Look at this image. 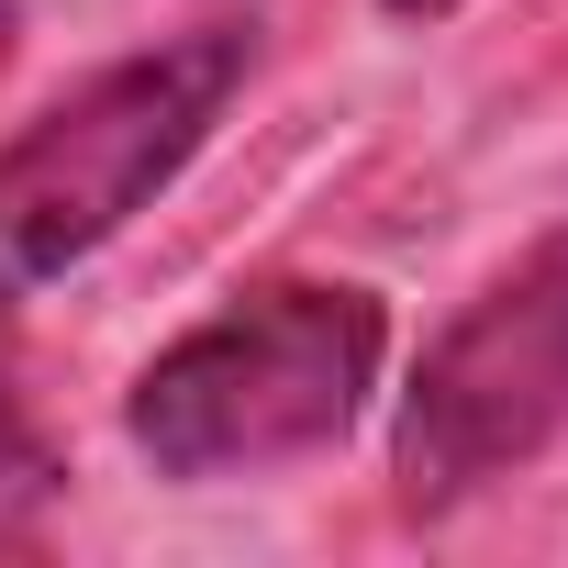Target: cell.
Listing matches in <instances>:
<instances>
[{
    "mask_svg": "<svg viewBox=\"0 0 568 568\" xmlns=\"http://www.w3.org/2000/svg\"><path fill=\"white\" fill-rule=\"evenodd\" d=\"M379 346H390V313L368 291L291 278V291H256L190 324L179 346H156V368L123 402V435L156 479H256V468L324 457L368 413Z\"/></svg>",
    "mask_w": 568,
    "mask_h": 568,
    "instance_id": "obj_1",
    "label": "cell"
},
{
    "mask_svg": "<svg viewBox=\"0 0 568 568\" xmlns=\"http://www.w3.org/2000/svg\"><path fill=\"white\" fill-rule=\"evenodd\" d=\"M256 68L245 23L179 34L156 57H123L101 79H79L57 112H34L0 145V302H23L34 278L101 256L223 123L234 79Z\"/></svg>",
    "mask_w": 568,
    "mask_h": 568,
    "instance_id": "obj_2",
    "label": "cell"
},
{
    "mask_svg": "<svg viewBox=\"0 0 568 568\" xmlns=\"http://www.w3.org/2000/svg\"><path fill=\"white\" fill-rule=\"evenodd\" d=\"M568 435V223L524 245L490 291L424 346L390 435L402 513H457L501 468L546 457Z\"/></svg>",
    "mask_w": 568,
    "mask_h": 568,
    "instance_id": "obj_3",
    "label": "cell"
},
{
    "mask_svg": "<svg viewBox=\"0 0 568 568\" xmlns=\"http://www.w3.org/2000/svg\"><path fill=\"white\" fill-rule=\"evenodd\" d=\"M57 479H68V468H57V446L34 435V413L12 402V379H0V524H12V513H34Z\"/></svg>",
    "mask_w": 568,
    "mask_h": 568,
    "instance_id": "obj_4",
    "label": "cell"
},
{
    "mask_svg": "<svg viewBox=\"0 0 568 568\" xmlns=\"http://www.w3.org/2000/svg\"><path fill=\"white\" fill-rule=\"evenodd\" d=\"M402 23H446V12H468V0H390Z\"/></svg>",
    "mask_w": 568,
    "mask_h": 568,
    "instance_id": "obj_5",
    "label": "cell"
},
{
    "mask_svg": "<svg viewBox=\"0 0 568 568\" xmlns=\"http://www.w3.org/2000/svg\"><path fill=\"white\" fill-rule=\"evenodd\" d=\"M12 34H23V12H12V0H0V68H12Z\"/></svg>",
    "mask_w": 568,
    "mask_h": 568,
    "instance_id": "obj_6",
    "label": "cell"
}]
</instances>
